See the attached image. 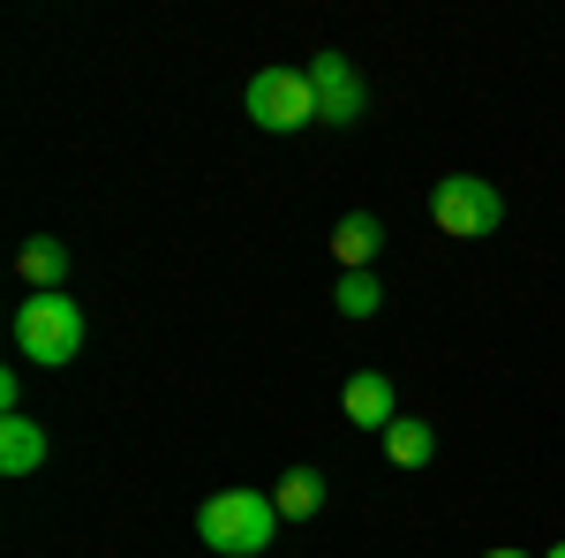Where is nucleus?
I'll list each match as a JSON object with an SVG mask.
<instances>
[{"label": "nucleus", "mask_w": 565, "mask_h": 558, "mask_svg": "<svg viewBox=\"0 0 565 558\" xmlns=\"http://www.w3.org/2000/svg\"><path fill=\"white\" fill-rule=\"evenodd\" d=\"M271 536H279L271 491H218V498L196 506V544L218 558H257V551H271Z\"/></svg>", "instance_id": "nucleus-1"}, {"label": "nucleus", "mask_w": 565, "mask_h": 558, "mask_svg": "<svg viewBox=\"0 0 565 558\" xmlns=\"http://www.w3.org/2000/svg\"><path fill=\"white\" fill-rule=\"evenodd\" d=\"M15 355L39 362V370H61L84 355V309L68 295H31L15 302Z\"/></svg>", "instance_id": "nucleus-2"}, {"label": "nucleus", "mask_w": 565, "mask_h": 558, "mask_svg": "<svg viewBox=\"0 0 565 558\" xmlns=\"http://www.w3.org/2000/svg\"><path fill=\"white\" fill-rule=\"evenodd\" d=\"M430 219H437V234H452V242H482V234L505 227V197L482 173H445L430 189Z\"/></svg>", "instance_id": "nucleus-3"}, {"label": "nucleus", "mask_w": 565, "mask_h": 558, "mask_svg": "<svg viewBox=\"0 0 565 558\" xmlns=\"http://www.w3.org/2000/svg\"><path fill=\"white\" fill-rule=\"evenodd\" d=\"M242 106H249V122L264 136H295L317 122V91H309V69H257L249 91H242Z\"/></svg>", "instance_id": "nucleus-4"}, {"label": "nucleus", "mask_w": 565, "mask_h": 558, "mask_svg": "<svg viewBox=\"0 0 565 558\" xmlns=\"http://www.w3.org/2000/svg\"><path fill=\"white\" fill-rule=\"evenodd\" d=\"M309 91H317V122H332V129H354L362 106H370V91H362L348 53H317L309 61Z\"/></svg>", "instance_id": "nucleus-5"}, {"label": "nucleus", "mask_w": 565, "mask_h": 558, "mask_svg": "<svg viewBox=\"0 0 565 558\" xmlns=\"http://www.w3.org/2000/svg\"><path fill=\"white\" fill-rule=\"evenodd\" d=\"M340 408H348V423H354V430H377V438L399 423V392H392L385 370H354L348 386H340Z\"/></svg>", "instance_id": "nucleus-6"}, {"label": "nucleus", "mask_w": 565, "mask_h": 558, "mask_svg": "<svg viewBox=\"0 0 565 558\" xmlns=\"http://www.w3.org/2000/svg\"><path fill=\"white\" fill-rule=\"evenodd\" d=\"M385 250V227H377V212H348L340 227H332V257H340V272H370V257Z\"/></svg>", "instance_id": "nucleus-7"}, {"label": "nucleus", "mask_w": 565, "mask_h": 558, "mask_svg": "<svg viewBox=\"0 0 565 558\" xmlns=\"http://www.w3.org/2000/svg\"><path fill=\"white\" fill-rule=\"evenodd\" d=\"M15 272L31 280V295H61V280H68V250H61L53 234H31V242L15 250Z\"/></svg>", "instance_id": "nucleus-8"}, {"label": "nucleus", "mask_w": 565, "mask_h": 558, "mask_svg": "<svg viewBox=\"0 0 565 558\" xmlns=\"http://www.w3.org/2000/svg\"><path fill=\"white\" fill-rule=\"evenodd\" d=\"M31 468H45V423L8 415L0 423V475H31Z\"/></svg>", "instance_id": "nucleus-9"}, {"label": "nucleus", "mask_w": 565, "mask_h": 558, "mask_svg": "<svg viewBox=\"0 0 565 558\" xmlns=\"http://www.w3.org/2000/svg\"><path fill=\"white\" fill-rule=\"evenodd\" d=\"M271 506H279V520L324 514V475H317V468H287L279 483H271Z\"/></svg>", "instance_id": "nucleus-10"}, {"label": "nucleus", "mask_w": 565, "mask_h": 558, "mask_svg": "<svg viewBox=\"0 0 565 558\" xmlns=\"http://www.w3.org/2000/svg\"><path fill=\"white\" fill-rule=\"evenodd\" d=\"M430 453H437V430H430V423H415V415H399V423L385 430V461H392V468H423Z\"/></svg>", "instance_id": "nucleus-11"}, {"label": "nucleus", "mask_w": 565, "mask_h": 558, "mask_svg": "<svg viewBox=\"0 0 565 558\" xmlns=\"http://www.w3.org/2000/svg\"><path fill=\"white\" fill-rule=\"evenodd\" d=\"M332 309H340V317H377V309H385V287H377L370 272H340V287H332Z\"/></svg>", "instance_id": "nucleus-12"}, {"label": "nucleus", "mask_w": 565, "mask_h": 558, "mask_svg": "<svg viewBox=\"0 0 565 558\" xmlns=\"http://www.w3.org/2000/svg\"><path fill=\"white\" fill-rule=\"evenodd\" d=\"M15 400H23V370H0V408H8V415H23Z\"/></svg>", "instance_id": "nucleus-13"}, {"label": "nucleus", "mask_w": 565, "mask_h": 558, "mask_svg": "<svg viewBox=\"0 0 565 558\" xmlns=\"http://www.w3.org/2000/svg\"><path fill=\"white\" fill-rule=\"evenodd\" d=\"M482 558H527V551H482Z\"/></svg>", "instance_id": "nucleus-14"}, {"label": "nucleus", "mask_w": 565, "mask_h": 558, "mask_svg": "<svg viewBox=\"0 0 565 558\" xmlns=\"http://www.w3.org/2000/svg\"><path fill=\"white\" fill-rule=\"evenodd\" d=\"M543 558H565V544H551V551H543Z\"/></svg>", "instance_id": "nucleus-15"}]
</instances>
